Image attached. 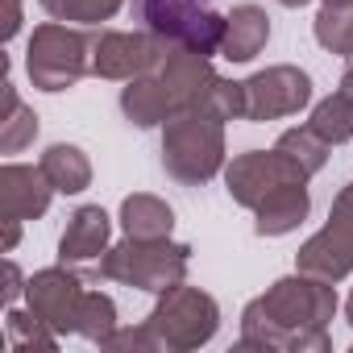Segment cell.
<instances>
[{
    "instance_id": "obj_1",
    "label": "cell",
    "mask_w": 353,
    "mask_h": 353,
    "mask_svg": "<svg viewBox=\"0 0 353 353\" xmlns=\"http://www.w3.org/2000/svg\"><path fill=\"white\" fill-rule=\"evenodd\" d=\"M336 283L316 274H287L266 287V295L250 299L241 312L237 349H287V353H328V320L336 316Z\"/></svg>"
},
{
    "instance_id": "obj_2",
    "label": "cell",
    "mask_w": 353,
    "mask_h": 353,
    "mask_svg": "<svg viewBox=\"0 0 353 353\" xmlns=\"http://www.w3.org/2000/svg\"><path fill=\"white\" fill-rule=\"evenodd\" d=\"M162 170L183 188L225 174V121L188 108L162 125Z\"/></svg>"
},
{
    "instance_id": "obj_3",
    "label": "cell",
    "mask_w": 353,
    "mask_h": 353,
    "mask_svg": "<svg viewBox=\"0 0 353 353\" xmlns=\"http://www.w3.org/2000/svg\"><path fill=\"white\" fill-rule=\"evenodd\" d=\"M192 266V245L188 241H170V237H125L121 245H108V254L100 258V279L108 283H125L150 295H162L170 287H179L188 279Z\"/></svg>"
},
{
    "instance_id": "obj_4",
    "label": "cell",
    "mask_w": 353,
    "mask_h": 353,
    "mask_svg": "<svg viewBox=\"0 0 353 353\" xmlns=\"http://www.w3.org/2000/svg\"><path fill=\"white\" fill-rule=\"evenodd\" d=\"M92 42H96V34H88L83 26H67V21L38 26L26 46L30 83L50 96L75 88L83 75H92Z\"/></svg>"
},
{
    "instance_id": "obj_5",
    "label": "cell",
    "mask_w": 353,
    "mask_h": 353,
    "mask_svg": "<svg viewBox=\"0 0 353 353\" xmlns=\"http://www.w3.org/2000/svg\"><path fill=\"white\" fill-rule=\"evenodd\" d=\"M145 324L154 328V336L162 341L166 353H192L200 345H208L221 328V303L200 291V287H170L158 295L154 312L145 316Z\"/></svg>"
},
{
    "instance_id": "obj_6",
    "label": "cell",
    "mask_w": 353,
    "mask_h": 353,
    "mask_svg": "<svg viewBox=\"0 0 353 353\" xmlns=\"http://www.w3.org/2000/svg\"><path fill=\"white\" fill-rule=\"evenodd\" d=\"M295 270L316 274L324 283H345L353 274V183H345L336 192L328 225L299 245Z\"/></svg>"
},
{
    "instance_id": "obj_7",
    "label": "cell",
    "mask_w": 353,
    "mask_h": 353,
    "mask_svg": "<svg viewBox=\"0 0 353 353\" xmlns=\"http://www.w3.org/2000/svg\"><path fill=\"white\" fill-rule=\"evenodd\" d=\"M287 183H307V174L279 150H245L233 162H225V192L233 196V204L250 212Z\"/></svg>"
},
{
    "instance_id": "obj_8",
    "label": "cell",
    "mask_w": 353,
    "mask_h": 353,
    "mask_svg": "<svg viewBox=\"0 0 353 353\" xmlns=\"http://www.w3.org/2000/svg\"><path fill=\"white\" fill-rule=\"evenodd\" d=\"M166 38L150 34V30H104L92 42V75L100 79H117L129 83L137 75H150L158 67V59L166 54Z\"/></svg>"
},
{
    "instance_id": "obj_9",
    "label": "cell",
    "mask_w": 353,
    "mask_h": 353,
    "mask_svg": "<svg viewBox=\"0 0 353 353\" xmlns=\"http://www.w3.org/2000/svg\"><path fill=\"white\" fill-rule=\"evenodd\" d=\"M312 104V75L279 63L245 79V121H279L295 117Z\"/></svg>"
},
{
    "instance_id": "obj_10",
    "label": "cell",
    "mask_w": 353,
    "mask_h": 353,
    "mask_svg": "<svg viewBox=\"0 0 353 353\" xmlns=\"http://www.w3.org/2000/svg\"><path fill=\"white\" fill-rule=\"evenodd\" d=\"M26 299H30V307H34L59 336H67V332H75L83 283H79V274H75L67 262H59V266H46V270H38V274L30 279Z\"/></svg>"
},
{
    "instance_id": "obj_11",
    "label": "cell",
    "mask_w": 353,
    "mask_h": 353,
    "mask_svg": "<svg viewBox=\"0 0 353 353\" xmlns=\"http://www.w3.org/2000/svg\"><path fill=\"white\" fill-rule=\"evenodd\" d=\"M50 200H54V188L42 174V166H30V162L0 166V216L5 221H38L46 216Z\"/></svg>"
},
{
    "instance_id": "obj_12",
    "label": "cell",
    "mask_w": 353,
    "mask_h": 353,
    "mask_svg": "<svg viewBox=\"0 0 353 353\" xmlns=\"http://www.w3.org/2000/svg\"><path fill=\"white\" fill-rule=\"evenodd\" d=\"M154 71H158V75H162V83L170 88V100H174V108H179V112L200 108V104H204V96L212 92V83L221 79L204 54L183 50V46H166V54L158 59V67H154ZM179 112H174V117H179Z\"/></svg>"
},
{
    "instance_id": "obj_13",
    "label": "cell",
    "mask_w": 353,
    "mask_h": 353,
    "mask_svg": "<svg viewBox=\"0 0 353 353\" xmlns=\"http://www.w3.org/2000/svg\"><path fill=\"white\" fill-rule=\"evenodd\" d=\"M108 241H112V216L100 204H83L71 212V221L59 237V262H67V266L100 262L108 254Z\"/></svg>"
},
{
    "instance_id": "obj_14",
    "label": "cell",
    "mask_w": 353,
    "mask_h": 353,
    "mask_svg": "<svg viewBox=\"0 0 353 353\" xmlns=\"http://www.w3.org/2000/svg\"><path fill=\"white\" fill-rule=\"evenodd\" d=\"M121 112L137 129H158V125H166L179 108H174L170 88L162 83V75L150 71V75H137V79H129L121 88Z\"/></svg>"
},
{
    "instance_id": "obj_15",
    "label": "cell",
    "mask_w": 353,
    "mask_h": 353,
    "mask_svg": "<svg viewBox=\"0 0 353 353\" xmlns=\"http://www.w3.org/2000/svg\"><path fill=\"white\" fill-rule=\"evenodd\" d=\"M307 212H312L307 183H287L254 208V233L258 237H287L307 221Z\"/></svg>"
},
{
    "instance_id": "obj_16",
    "label": "cell",
    "mask_w": 353,
    "mask_h": 353,
    "mask_svg": "<svg viewBox=\"0 0 353 353\" xmlns=\"http://www.w3.org/2000/svg\"><path fill=\"white\" fill-rule=\"evenodd\" d=\"M270 42V17L258 5H237L225 17V38H221V59L229 63H254Z\"/></svg>"
},
{
    "instance_id": "obj_17",
    "label": "cell",
    "mask_w": 353,
    "mask_h": 353,
    "mask_svg": "<svg viewBox=\"0 0 353 353\" xmlns=\"http://www.w3.org/2000/svg\"><path fill=\"white\" fill-rule=\"evenodd\" d=\"M121 229H125V237H141V241L170 237L174 233V208L150 192H133L121 200Z\"/></svg>"
},
{
    "instance_id": "obj_18",
    "label": "cell",
    "mask_w": 353,
    "mask_h": 353,
    "mask_svg": "<svg viewBox=\"0 0 353 353\" xmlns=\"http://www.w3.org/2000/svg\"><path fill=\"white\" fill-rule=\"evenodd\" d=\"M38 166H42V174L50 179V188L59 196H79V192L92 188V162H88V154L79 145L54 141V145H46V154L38 158Z\"/></svg>"
},
{
    "instance_id": "obj_19",
    "label": "cell",
    "mask_w": 353,
    "mask_h": 353,
    "mask_svg": "<svg viewBox=\"0 0 353 353\" xmlns=\"http://www.w3.org/2000/svg\"><path fill=\"white\" fill-rule=\"evenodd\" d=\"M204 9H212V0H133V13L137 21H145L150 34L174 42L192 17H200Z\"/></svg>"
},
{
    "instance_id": "obj_20",
    "label": "cell",
    "mask_w": 353,
    "mask_h": 353,
    "mask_svg": "<svg viewBox=\"0 0 353 353\" xmlns=\"http://www.w3.org/2000/svg\"><path fill=\"white\" fill-rule=\"evenodd\" d=\"M38 137V112L30 104H21L9 67H5V112H0V154H21L26 145H34Z\"/></svg>"
},
{
    "instance_id": "obj_21",
    "label": "cell",
    "mask_w": 353,
    "mask_h": 353,
    "mask_svg": "<svg viewBox=\"0 0 353 353\" xmlns=\"http://www.w3.org/2000/svg\"><path fill=\"white\" fill-rule=\"evenodd\" d=\"M274 150L279 154H287L303 174H307V179H312V174H320L324 170V162H328V141L312 129V125H295V129H287L279 141H274Z\"/></svg>"
},
{
    "instance_id": "obj_22",
    "label": "cell",
    "mask_w": 353,
    "mask_h": 353,
    "mask_svg": "<svg viewBox=\"0 0 353 353\" xmlns=\"http://www.w3.org/2000/svg\"><path fill=\"white\" fill-rule=\"evenodd\" d=\"M5 336H9V345L17 349V353H30V349H59V332L30 307V312H21L17 303H9V312H5Z\"/></svg>"
},
{
    "instance_id": "obj_23",
    "label": "cell",
    "mask_w": 353,
    "mask_h": 353,
    "mask_svg": "<svg viewBox=\"0 0 353 353\" xmlns=\"http://www.w3.org/2000/svg\"><path fill=\"white\" fill-rule=\"evenodd\" d=\"M117 328H121V324H117V303H112V295H104V291H83L79 316H75V336H83V341H92V345H104Z\"/></svg>"
},
{
    "instance_id": "obj_24",
    "label": "cell",
    "mask_w": 353,
    "mask_h": 353,
    "mask_svg": "<svg viewBox=\"0 0 353 353\" xmlns=\"http://www.w3.org/2000/svg\"><path fill=\"white\" fill-rule=\"evenodd\" d=\"M312 34H316V42H320L328 54L353 59V0H349V5H324V9L316 13Z\"/></svg>"
},
{
    "instance_id": "obj_25",
    "label": "cell",
    "mask_w": 353,
    "mask_h": 353,
    "mask_svg": "<svg viewBox=\"0 0 353 353\" xmlns=\"http://www.w3.org/2000/svg\"><path fill=\"white\" fill-rule=\"evenodd\" d=\"M307 125L328 141V145H341V141H353V100L345 96V92H332V96H324L316 108H312V117H307Z\"/></svg>"
},
{
    "instance_id": "obj_26",
    "label": "cell",
    "mask_w": 353,
    "mask_h": 353,
    "mask_svg": "<svg viewBox=\"0 0 353 353\" xmlns=\"http://www.w3.org/2000/svg\"><path fill=\"white\" fill-rule=\"evenodd\" d=\"M38 5H42L54 21H67V26H96V21L117 17V9L125 5V0H38Z\"/></svg>"
},
{
    "instance_id": "obj_27",
    "label": "cell",
    "mask_w": 353,
    "mask_h": 353,
    "mask_svg": "<svg viewBox=\"0 0 353 353\" xmlns=\"http://www.w3.org/2000/svg\"><path fill=\"white\" fill-rule=\"evenodd\" d=\"M100 349H108V353H162V341H158L154 328L141 320L137 328H117Z\"/></svg>"
},
{
    "instance_id": "obj_28",
    "label": "cell",
    "mask_w": 353,
    "mask_h": 353,
    "mask_svg": "<svg viewBox=\"0 0 353 353\" xmlns=\"http://www.w3.org/2000/svg\"><path fill=\"white\" fill-rule=\"evenodd\" d=\"M26 287H30V279H21L17 262H5V303H17L26 295Z\"/></svg>"
},
{
    "instance_id": "obj_29",
    "label": "cell",
    "mask_w": 353,
    "mask_h": 353,
    "mask_svg": "<svg viewBox=\"0 0 353 353\" xmlns=\"http://www.w3.org/2000/svg\"><path fill=\"white\" fill-rule=\"evenodd\" d=\"M21 34V0H5V26H0V42H13Z\"/></svg>"
},
{
    "instance_id": "obj_30",
    "label": "cell",
    "mask_w": 353,
    "mask_h": 353,
    "mask_svg": "<svg viewBox=\"0 0 353 353\" xmlns=\"http://www.w3.org/2000/svg\"><path fill=\"white\" fill-rule=\"evenodd\" d=\"M21 225H26V221H5V254L17 250V241H21Z\"/></svg>"
},
{
    "instance_id": "obj_31",
    "label": "cell",
    "mask_w": 353,
    "mask_h": 353,
    "mask_svg": "<svg viewBox=\"0 0 353 353\" xmlns=\"http://www.w3.org/2000/svg\"><path fill=\"white\" fill-rule=\"evenodd\" d=\"M341 92H345V96H349V100H353V63H349V71H345V75H341Z\"/></svg>"
},
{
    "instance_id": "obj_32",
    "label": "cell",
    "mask_w": 353,
    "mask_h": 353,
    "mask_svg": "<svg viewBox=\"0 0 353 353\" xmlns=\"http://www.w3.org/2000/svg\"><path fill=\"white\" fill-rule=\"evenodd\" d=\"M279 5H283V9H303L307 0H279Z\"/></svg>"
},
{
    "instance_id": "obj_33",
    "label": "cell",
    "mask_w": 353,
    "mask_h": 353,
    "mask_svg": "<svg viewBox=\"0 0 353 353\" xmlns=\"http://www.w3.org/2000/svg\"><path fill=\"white\" fill-rule=\"evenodd\" d=\"M345 320H349V324H353V295H349V299H345Z\"/></svg>"
},
{
    "instance_id": "obj_34",
    "label": "cell",
    "mask_w": 353,
    "mask_h": 353,
    "mask_svg": "<svg viewBox=\"0 0 353 353\" xmlns=\"http://www.w3.org/2000/svg\"><path fill=\"white\" fill-rule=\"evenodd\" d=\"M324 5H349V0H324Z\"/></svg>"
}]
</instances>
